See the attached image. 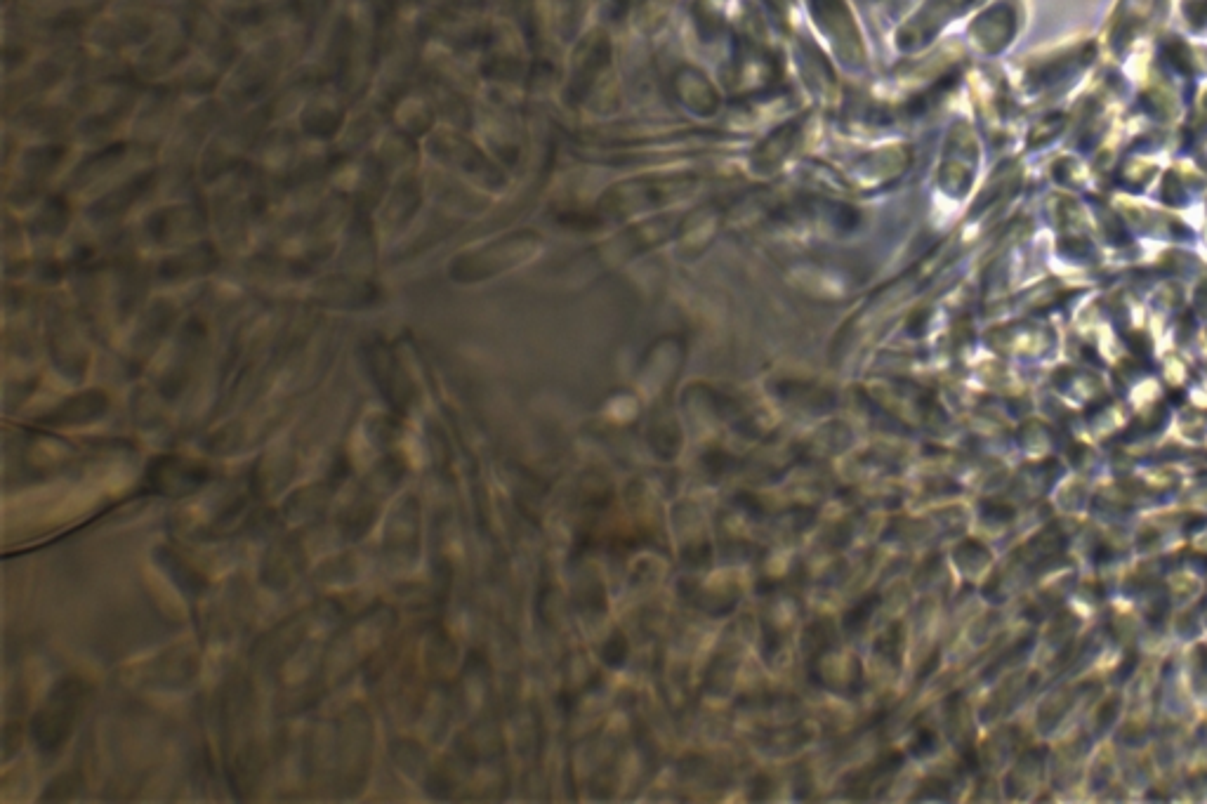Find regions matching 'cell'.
Wrapping results in <instances>:
<instances>
[{"label": "cell", "instance_id": "cell-3", "mask_svg": "<svg viewBox=\"0 0 1207 804\" xmlns=\"http://www.w3.org/2000/svg\"><path fill=\"white\" fill-rule=\"evenodd\" d=\"M1092 557H1094V562L1101 564V562H1104V559L1111 557V550H1108V548H1097V552H1094Z\"/></svg>", "mask_w": 1207, "mask_h": 804}, {"label": "cell", "instance_id": "cell-2", "mask_svg": "<svg viewBox=\"0 0 1207 804\" xmlns=\"http://www.w3.org/2000/svg\"><path fill=\"white\" fill-rule=\"evenodd\" d=\"M1134 668H1137V654H1132V656H1127V658H1125L1123 668H1120V672H1118L1120 682H1125V680H1127V675H1130V672H1134Z\"/></svg>", "mask_w": 1207, "mask_h": 804}, {"label": "cell", "instance_id": "cell-1", "mask_svg": "<svg viewBox=\"0 0 1207 804\" xmlns=\"http://www.w3.org/2000/svg\"><path fill=\"white\" fill-rule=\"evenodd\" d=\"M811 17L821 34L828 38L833 45L837 57L847 64H863L866 62V48H863L861 29L856 24V17L847 0H809Z\"/></svg>", "mask_w": 1207, "mask_h": 804}]
</instances>
